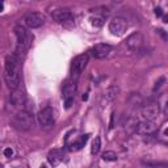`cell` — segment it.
<instances>
[{
  "label": "cell",
  "instance_id": "1",
  "mask_svg": "<svg viewBox=\"0 0 168 168\" xmlns=\"http://www.w3.org/2000/svg\"><path fill=\"white\" fill-rule=\"evenodd\" d=\"M4 68H5V74H4V79H5V83L9 87L12 91L15 89H18L20 87V59H18L16 55L10 54L5 57L4 60Z\"/></svg>",
  "mask_w": 168,
  "mask_h": 168
},
{
  "label": "cell",
  "instance_id": "2",
  "mask_svg": "<svg viewBox=\"0 0 168 168\" xmlns=\"http://www.w3.org/2000/svg\"><path fill=\"white\" fill-rule=\"evenodd\" d=\"M13 127L17 129L20 131H28L33 127L34 125V120H33V116H32L30 112L28 110H20L17 112L15 116L12 117L10 120Z\"/></svg>",
  "mask_w": 168,
  "mask_h": 168
},
{
  "label": "cell",
  "instance_id": "3",
  "mask_svg": "<svg viewBox=\"0 0 168 168\" xmlns=\"http://www.w3.org/2000/svg\"><path fill=\"white\" fill-rule=\"evenodd\" d=\"M13 32H15L16 39H17V46H21L25 50H28L33 41V34L29 33L22 25H16Z\"/></svg>",
  "mask_w": 168,
  "mask_h": 168
},
{
  "label": "cell",
  "instance_id": "4",
  "mask_svg": "<svg viewBox=\"0 0 168 168\" xmlns=\"http://www.w3.org/2000/svg\"><path fill=\"white\" fill-rule=\"evenodd\" d=\"M142 45H143V36H142V33L134 32V33H131L130 36L126 38V41L123 42L122 46H123V49L127 50L129 52H136V51H139Z\"/></svg>",
  "mask_w": 168,
  "mask_h": 168
},
{
  "label": "cell",
  "instance_id": "5",
  "mask_svg": "<svg viewBox=\"0 0 168 168\" xmlns=\"http://www.w3.org/2000/svg\"><path fill=\"white\" fill-rule=\"evenodd\" d=\"M160 113V105L159 102L151 101L148 104L143 105L141 109V117L143 118L142 121H154Z\"/></svg>",
  "mask_w": 168,
  "mask_h": 168
},
{
  "label": "cell",
  "instance_id": "6",
  "mask_svg": "<svg viewBox=\"0 0 168 168\" xmlns=\"http://www.w3.org/2000/svg\"><path fill=\"white\" fill-rule=\"evenodd\" d=\"M38 123L42 127H50L55 121V110L51 106H46L38 113L37 116Z\"/></svg>",
  "mask_w": 168,
  "mask_h": 168
},
{
  "label": "cell",
  "instance_id": "7",
  "mask_svg": "<svg viewBox=\"0 0 168 168\" xmlns=\"http://www.w3.org/2000/svg\"><path fill=\"white\" fill-rule=\"evenodd\" d=\"M24 21H25V25L28 28H32V29H36V28H39L45 24L46 21V17L45 15L39 12H29L28 15L24 17Z\"/></svg>",
  "mask_w": 168,
  "mask_h": 168
},
{
  "label": "cell",
  "instance_id": "8",
  "mask_svg": "<svg viewBox=\"0 0 168 168\" xmlns=\"http://www.w3.org/2000/svg\"><path fill=\"white\" fill-rule=\"evenodd\" d=\"M127 21L122 17H114L109 22V32L113 36H122L127 29Z\"/></svg>",
  "mask_w": 168,
  "mask_h": 168
},
{
  "label": "cell",
  "instance_id": "9",
  "mask_svg": "<svg viewBox=\"0 0 168 168\" xmlns=\"http://www.w3.org/2000/svg\"><path fill=\"white\" fill-rule=\"evenodd\" d=\"M88 64V54H80L75 57L72 60V66H71V71H72V76H79L84 71V68Z\"/></svg>",
  "mask_w": 168,
  "mask_h": 168
},
{
  "label": "cell",
  "instance_id": "10",
  "mask_svg": "<svg viewBox=\"0 0 168 168\" xmlns=\"http://www.w3.org/2000/svg\"><path fill=\"white\" fill-rule=\"evenodd\" d=\"M112 51V46L108 43H97L91 49V54L96 59H102L106 58Z\"/></svg>",
  "mask_w": 168,
  "mask_h": 168
},
{
  "label": "cell",
  "instance_id": "11",
  "mask_svg": "<svg viewBox=\"0 0 168 168\" xmlns=\"http://www.w3.org/2000/svg\"><path fill=\"white\" fill-rule=\"evenodd\" d=\"M158 126L154 121H141L136 125V133L142 134V135H152L156 133Z\"/></svg>",
  "mask_w": 168,
  "mask_h": 168
},
{
  "label": "cell",
  "instance_id": "12",
  "mask_svg": "<svg viewBox=\"0 0 168 168\" xmlns=\"http://www.w3.org/2000/svg\"><path fill=\"white\" fill-rule=\"evenodd\" d=\"M118 92H120V87L118 85H110L109 88H106L102 93V97H101V105L102 106H106L108 104L114 101V99L117 97Z\"/></svg>",
  "mask_w": 168,
  "mask_h": 168
},
{
  "label": "cell",
  "instance_id": "13",
  "mask_svg": "<svg viewBox=\"0 0 168 168\" xmlns=\"http://www.w3.org/2000/svg\"><path fill=\"white\" fill-rule=\"evenodd\" d=\"M51 16H52V18L59 24H64V22H67V21H72V13L68 9H66V8H59V9L52 10Z\"/></svg>",
  "mask_w": 168,
  "mask_h": 168
},
{
  "label": "cell",
  "instance_id": "14",
  "mask_svg": "<svg viewBox=\"0 0 168 168\" xmlns=\"http://www.w3.org/2000/svg\"><path fill=\"white\" fill-rule=\"evenodd\" d=\"M9 101L13 106L24 108V105L26 104V96L24 94L22 91L15 89V91H12V93H10V96H9Z\"/></svg>",
  "mask_w": 168,
  "mask_h": 168
},
{
  "label": "cell",
  "instance_id": "15",
  "mask_svg": "<svg viewBox=\"0 0 168 168\" xmlns=\"http://www.w3.org/2000/svg\"><path fill=\"white\" fill-rule=\"evenodd\" d=\"M63 158H64V151L62 148H52L47 155V162L52 167H57V165H59L62 163Z\"/></svg>",
  "mask_w": 168,
  "mask_h": 168
},
{
  "label": "cell",
  "instance_id": "16",
  "mask_svg": "<svg viewBox=\"0 0 168 168\" xmlns=\"http://www.w3.org/2000/svg\"><path fill=\"white\" fill-rule=\"evenodd\" d=\"M63 99H74L76 93V81L75 80H68L63 85Z\"/></svg>",
  "mask_w": 168,
  "mask_h": 168
},
{
  "label": "cell",
  "instance_id": "17",
  "mask_svg": "<svg viewBox=\"0 0 168 168\" xmlns=\"http://www.w3.org/2000/svg\"><path fill=\"white\" fill-rule=\"evenodd\" d=\"M139 121L136 120L135 117H129L127 120L125 121V125H123V129L127 134H133L134 131H136V125H138Z\"/></svg>",
  "mask_w": 168,
  "mask_h": 168
},
{
  "label": "cell",
  "instance_id": "18",
  "mask_svg": "<svg viewBox=\"0 0 168 168\" xmlns=\"http://www.w3.org/2000/svg\"><path fill=\"white\" fill-rule=\"evenodd\" d=\"M88 138H89V134L81 135L80 138H79V141H76V142H74V143L70 144V151H79V150H81L84 147V144L87 143Z\"/></svg>",
  "mask_w": 168,
  "mask_h": 168
},
{
  "label": "cell",
  "instance_id": "19",
  "mask_svg": "<svg viewBox=\"0 0 168 168\" xmlns=\"http://www.w3.org/2000/svg\"><path fill=\"white\" fill-rule=\"evenodd\" d=\"M100 147H101V138L100 136H96L92 142V147H91V152L93 155H96L97 152L100 151Z\"/></svg>",
  "mask_w": 168,
  "mask_h": 168
},
{
  "label": "cell",
  "instance_id": "20",
  "mask_svg": "<svg viewBox=\"0 0 168 168\" xmlns=\"http://www.w3.org/2000/svg\"><path fill=\"white\" fill-rule=\"evenodd\" d=\"M89 21H91L92 26H94V28H101V26L104 25V17H101V16H94V17H91V18H89Z\"/></svg>",
  "mask_w": 168,
  "mask_h": 168
},
{
  "label": "cell",
  "instance_id": "21",
  "mask_svg": "<svg viewBox=\"0 0 168 168\" xmlns=\"http://www.w3.org/2000/svg\"><path fill=\"white\" fill-rule=\"evenodd\" d=\"M102 159H104L105 162H116L118 158L114 151H105L104 154H102Z\"/></svg>",
  "mask_w": 168,
  "mask_h": 168
},
{
  "label": "cell",
  "instance_id": "22",
  "mask_svg": "<svg viewBox=\"0 0 168 168\" xmlns=\"http://www.w3.org/2000/svg\"><path fill=\"white\" fill-rule=\"evenodd\" d=\"M164 83H165V78H164V76H160V78L156 80V83H155V85H154V88H152V91H154V92H158V91H159V89L163 87V84H164Z\"/></svg>",
  "mask_w": 168,
  "mask_h": 168
},
{
  "label": "cell",
  "instance_id": "23",
  "mask_svg": "<svg viewBox=\"0 0 168 168\" xmlns=\"http://www.w3.org/2000/svg\"><path fill=\"white\" fill-rule=\"evenodd\" d=\"M114 121H116V112H112L110 114V122H109V129L114 127Z\"/></svg>",
  "mask_w": 168,
  "mask_h": 168
},
{
  "label": "cell",
  "instance_id": "24",
  "mask_svg": "<svg viewBox=\"0 0 168 168\" xmlns=\"http://www.w3.org/2000/svg\"><path fill=\"white\" fill-rule=\"evenodd\" d=\"M72 102H74V99H66L64 100V108L66 109H70L71 105H72Z\"/></svg>",
  "mask_w": 168,
  "mask_h": 168
},
{
  "label": "cell",
  "instance_id": "25",
  "mask_svg": "<svg viewBox=\"0 0 168 168\" xmlns=\"http://www.w3.org/2000/svg\"><path fill=\"white\" fill-rule=\"evenodd\" d=\"M4 155H5L7 158H10V156L13 155V150H12V148H5V150H4Z\"/></svg>",
  "mask_w": 168,
  "mask_h": 168
},
{
  "label": "cell",
  "instance_id": "26",
  "mask_svg": "<svg viewBox=\"0 0 168 168\" xmlns=\"http://www.w3.org/2000/svg\"><path fill=\"white\" fill-rule=\"evenodd\" d=\"M155 15L158 16V17H162L163 16V9L160 7H158V8H155Z\"/></svg>",
  "mask_w": 168,
  "mask_h": 168
},
{
  "label": "cell",
  "instance_id": "27",
  "mask_svg": "<svg viewBox=\"0 0 168 168\" xmlns=\"http://www.w3.org/2000/svg\"><path fill=\"white\" fill-rule=\"evenodd\" d=\"M81 99H83V101H87V100H88V93H84Z\"/></svg>",
  "mask_w": 168,
  "mask_h": 168
},
{
  "label": "cell",
  "instance_id": "28",
  "mask_svg": "<svg viewBox=\"0 0 168 168\" xmlns=\"http://www.w3.org/2000/svg\"><path fill=\"white\" fill-rule=\"evenodd\" d=\"M3 8H4V5H3V3H0V12L3 10Z\"/></svg>",
  "mask_w": 168,
  "mask_h": 168
},
{
  "label": "cell",
  "instance_id": "29",
  "mask_svg": "<svg viewBox=\"0 0 168 168\" xmlns=\"http://www.w3.org/2000/svg\"><path fill=\"white\" fill-rule=\"evenodd\" d=\"M39 168H46V165H41V167H39Z\"/></svg>",
  "mask_w": 168,
  "mask_h": 168
},
{
  "label": "cell",
  "instance_id": "30",
  "mask_svg": "<svg viewBox=\"0 0 168 168\" xmlns=\"http://www.w3.org/2000/svg\"><path fill=\"white\" fill-rule=\"evenodd\" d=\"M0 168H3V165H1V164H0Z\"/></svg>",
  "mask_w": 168,
  "mask_h": 168
}]
</instances>
